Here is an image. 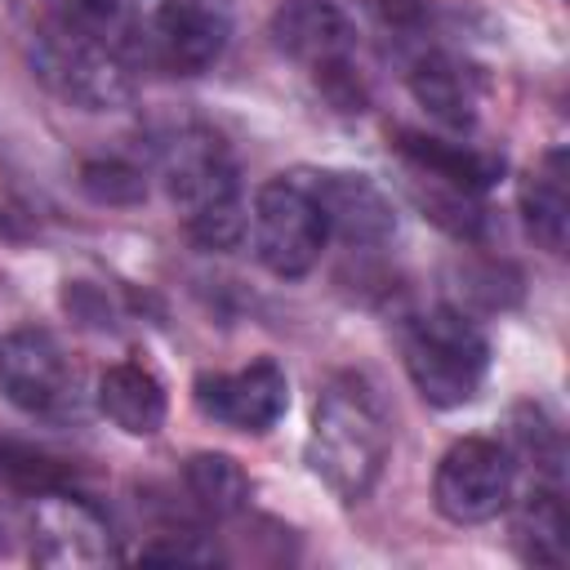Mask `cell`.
<instances>
[{
  "instance_id": "1",
  "label": "cell",
  "mask_w": 570,
  "mask_h": 570,
  "mask_svg": "<svg viewBox=\"0 0 570 570\" xmlns=\"http://www.w3.org/2000/svg\"><path fill=\"white\" fill-rule=\"evenodd\" d=\"M387 463V414L361 374H338L325 383L312 432L307 468L347 503L365 499Z\"/></svg>"
},
{
  "instance_id": "2",
  "label": "cell",
  "mask_w": 570,
  "mask_h": 570,
  "mask_svg": "<svg viewBox=\"0 0 570 570\" xmlns=\"http://www.w3.org/2000/svg\"><path fill=\"white\" fill-rule=\"evenodd\" d=\"M165 187L200 245L232 249L245 236L236 165L214 134L187 129L165 147Z\"/></svg>"
},
{
  "instance_id": "3",
  "label": "cell",
  "mask_w": 570,
  "mask_h": 570,
  "mask_svg": "<svg viewBox=\"0 0 570 570\" xmlns=\"http://www.w3.org/2000/svg\"><path fill=\"white\" fill-rule=\"evenodd\" d=\"M401 352L419 396L441 410L468 405L490 365V347L481 330L454 307H432L414 316L401 334Z\"/></svg>"
},
{
  "instance_id": "4",
  "label": "cell",
  "mask_w": 570,
  "mask_h": 570,
  "mask_svg": "<svg viewBox=\"0 0 570 570\" xmlns=\"http://www.w3.org/2000/svg\"><path fill=\"white\" fill-rule=\"evenodd\" d=\"M325 218L303 178H272L254 196V254L267 272L294 281L307 276L325 249Z\"/></svg>"
},
{
  "instance_id": "5",
  "label": "cell",
  "mask_w": 570,
  "mask_h": 570,
  "mask_svg": "<svg viewBox=\"0 0 570 570\" xmlns=\"http://www.w3.org/2000/svg\"><path fill=\"white\" fill-rule=\"evenodd\" d=\"M432 494L454 525H481L512 499V454L490 436H463L436 463Z\"/></svg>"
},
{
  "instance_id": "6",
  "label": "cell",
  "mask_w": 570,
  "mask_h": 570,
  "mask_svg": "<svg viewBox=\"0 0 570 570\" xmlns=\"http://www.w3.org/2000/svg\"><path fill=\"white\" fill-rule=\"evenodd\" d=\"M0 392L36 419H67L76 410V370L45 330H13L0 338Z\"/></svg>"
},
{
  "instance_id": "7",
  "label": "cell",
  "mask_w": 570,
  "mask_h": 570,
  "mask_svg": "<svg viewBox=\"0 0 570 570\" xmlns=\"http://www.w3.org/2000/svg\"><path fill=\"white\" fill-rule=\"evenodd\" d=\"M36 67L40 76L67 98V102H80L89 111H102V107H116L129 98V85H125V71L111 62V53L89 40V36H76L67 27L40 36L36 45Z\"/></svg>"
},
{
  "instance_id": "8",
  "label": "cell",
  "mask_w": 570,
  "mask_h": 570,
  "mask_svg": "<svg viewBox=\"0 0 570 570\" xmlns=\"http://www.w3.org/2000/svg\"><path fill=\"white\" fill-rule=\"evenodd\" d=\"M289 405V383L276 361H254L236 374H200L196 410L236 432H267Z\"/></svg>"
},
{
  "instance_id": "9",
  "label": "cell",
  "mask_w": 570,
  "mask_h": 570,
  "mask_svg": "<svg viewBox=\"0 0 570 570\" xmlns=\"http://www.w3.org/2000/svg\"><path fill=\"white\" fill-rule=\"evenodd\" d=\"M151 40L165 67L196 76L214 67L232 40V0H160Z\"/></svg>"
},
{
  "instance_id": "10",
  "label": "cell",
  "mask_w": 570,
  "mask_h": 570,
  "mask_svg": "<svg viewBox=\"0 0 570 570\" xmlns=\"http://www.w3.org/2000/svg\"><path fill=\"white\" fill-rule=\"evenodd\" d=\"M31 557L40 566H102L111 561L107 521L71 494H45L31 512Z\"/></svg>"
},
{
  "instance_id": "11",
  "label": "cell",
  "mask_w": 570,
  "mask_h": 570,
  "mask_svg": "<svg viewBox=\"0 0 570 570\" xmlns=\"http://www.w3.org/2000/svg\"><path fill=\"white\" fill-rule=\"evenodd\" d=\"M276 40L289 58L325 76H347L356 27L334 0H294L276 13Z\"/></svg>"
},
{
  "instance_id": "12",
  "label": "cell",
  "mask_w": 570,
  "mask_h": 570,
  "mask_svg": "<svg viewBox=\"0 0 570 570\" xmlns=\"http://www.w3.org/2000/svg\"><path fill=\"white\" fill-rule=\"evenodd\" d=\"M303 187L312 191V200L321 205V218L330 232H338L352 245H379L396 232V214L387 205V196L365 178V174H312L303 178Z\"/></svg>"
},
{
  "instance_id": "13",
  "label": "cell",
  "mask_w": 570,
  "mask_h": 570,
  "mask_svg": "<svg viewBox=\"0 0 570 570\" xmlns=\"http://www.w3.org/2000/svg\"><path fill=\"white\" fill-rule=\"evenodd\" d=\"M98 410L129 436H151L165 423V387L151 370L125 361L98 379Z\"/></svg>"
},
{
  "instance_id": "14",
  "label": "cell",
  "mask_w": 570,
  "mask_h": 570,
  "mask_svg": "<svg viewBox=\"0 0 570 570\" xmlns=\"http://www.w3.org/2000/svg\"><path fill=\"white\" fill-rule=\"evenodd\" d=\"M410 89L423 111H432L450 129H468L476 120V76L445 53H423L410 71Z\"/></svg>"
},
{
  "instance_id": "15",
  "label": "cell",
  "mask_w": 570,
  "mask_h": 570,
  "mask_svg": "<svg viewBox=\"0 0 570 570\" xmlns=\"http://www.w3.org/2000/svg\"><path fill=\"white\" fill-rule=\"evenodd\" d=\"M401 151L419 174L436 178L441 187L468 191V196L490 187L503 174L499 156H485V151H472V147H459V142H441V138H423V134H401Z\"/></svg>"
},
{
  "instance_id": "16",
  "label": "cell",
  "mask_w": 570,
  "mask_h": 570,
  "mask_svg": "<svg viewBox=\"0 0 570 570\" xmlns=\"http://www.w3.org/2000/svg\"><path fill=\"white\" fill-rule=\"evenodd\" d=\"M521 214L534 240L552 254L566 249V218H570V187H566V151H548V160L521 183Z\"/></svg>"
},
{
  "instance_id": "17",
  "label": "cell",
  "mask_w": 570,
  "mask_h": 570,
  "mask_svg": "<svg viewBox=\"0 0 570 570\" xmlns=\"http://www.w3.org/2000/svg\"><path fill=\"white\" fill-rule=\"evenodd\" d=\"M517 534L525 543V557L539 566H561L566 561V508L552 490H539L525 499L517 517Z\"/></svg>"
},
{
  "instance_id": "18",
  "label": "cell",
  "mask_w": 570,
  "mask_h": 570,
  "mask_svg": "<svg viewBox=\"0 0 570 570\" xmlns=\"http://www.w3.org/2000/svg\"><path fill=\"white\" fill-rule=\"evenodd\" d=\"M187 485H191V494L200 499V508H209L214 517L236 512V508L245 503V494H249L245 472H240L227 454H196V459L187 463Z\"/></svg>"
},
{
  "instance_id": "19",
  "label": "cell",
  "mask_w": 570,
  "mask_h": 570,
  "mask_svg": "<svg viewBox=\"0 0 570 570\" xmlns=\"http://www.w3.org/2000/svg\"><path fill=\"white\" fill-rule=\"evenodd\" d=\"M49 4L58 13V27H67L76 36H89L98 45L125 36L129 13H134V0H49Z\"/></svg>"
}]
</instances>
